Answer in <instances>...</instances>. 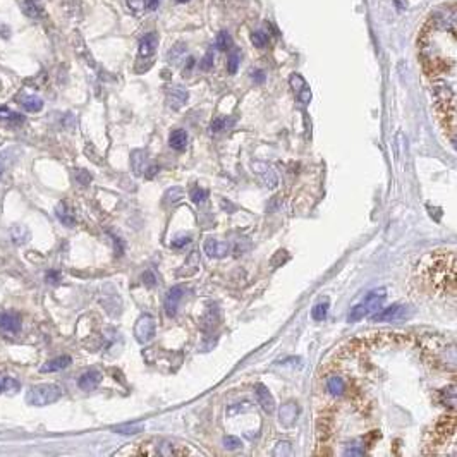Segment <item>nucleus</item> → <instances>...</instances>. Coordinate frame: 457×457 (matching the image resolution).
Instances as JSON below:
<instances>
[{
	"mask_svg": "<svg viewBox=\"0 0 457 457\" xmlns=\"http://www.w3.org/2000/svg\"><path fill=\"white\" fill-rule=\"evenodd\" d=\"M168 144L170 148H174L176 151H182L186 150L187 146V133L184 129H176V131L170 133V138H168Z\"/></svg>",
	"mask_w": 457,
	"mask_h": 457,
	"instance_id": "16",
	"label": "nucleus"
},
{
	"mask_svg": "<svg viewBox=\"0 0 457 457\" xmlns=\"http://www.w3.org/2000/svg\"><path fill=\"white\" fill-rule=\"evenodd\" d=\"M21 327L23 320L17 313L6 311L0 308V329L7 332V334H17V332H21Z\"/></svg>",
	"mask_w": 457,
	"mask_h": 457,
	"instance_id": "5",
	"label": "nucleus"
},
{
	"mask_svg": "<svg viewBox=\"0 0 457 457\" xmlns=\"http://www.w3.org/2000/svg\"><path fill=\"white\" fill-rule=\"evenodd\" d=\"M143 425H120V426H115L114 431L117 433H122V435H133V433H139L143 431Z\"/></svg>",
	"mask_w": 457,
	"mask_h": 457,
	"instance_id": "31",
	"label": "nucleus"
},
{
	"mask_svg": "<svg viewBox=\"0 0 457 457\" xmlns=\"http://www.w3.org/2000/svg\"><path fill=\"white\" fill-rule=\"evenodd\" d=\"M177 2H181V4H184V2H187V0H177Z\"/></svg>",
	"mask_w": 457,
	"mask_h": 457,
	"instance_id": "52",
	"label": "nucleus"
},
{
	"mask_svg": "<svg viewBox=\"0 0 457 457\" xmlns=\"http://www.w3.org/2000/svg\"><path fill=\"white\" fill-rule=\"evenodd\" d=\"M224 447L227 450H235V449H239L241 445H243V442H241L237 437H230V435H227V437H224Z\"/></svg>",
	"mask_w": 457,
	"mask_h": 457,
	"instance_id": "34",
	"label": "nucleus"
},
{
	"mask_svg": "<svg viewBox=\"0 0 457 457\" xmlns=\"http://www.w3.org/2000/svg\"><path fill=\"white\" fill-rule=\"evenodd\" d=\"M21 388V383L17 380H14L11 377H4V390L7 392H17Z\"/></svg>",
	"mask_w": 457,
	"mask_h": 457,
	"instance_id": "36",
	"label": "nucleus"
},
{
	"mask_svg": "<svg viewBox=\"0 0 457 457\" xmlns=\"http://www.w3.org/2000/svg\"><path fill=\"white\" fill-rule=\"evenodd\" d=\"M189 243H191V237H187V235L186 237H177L176 241H172V248L179 249V248H184L186 244H189Z\"/></svg>",
	"mask_w": 457,
	"mask_h": 457,
	"instance_id": "41",
	"label": "nucleus"
},
{
	"mask_svg": "<svg viewBox=\"0 0 457 457\" xmlns=\"http://www.w3.org/2000/svg\"><path fill=\"white\" fill-rule=\"evenodd\" d=\"M329 301H323V302H318V304H315V308H313V311H311V316H313V320H316V321H323L325 318H327V313H329Z\"/></svg>",
	"mask_w": 457,
	"mask_h": 457,
	"instance_id": "23",
	"label": "nucleus"
},
{
	"mask_svg": "<svg viewBox=\"0 0 457 457\" xmlns=\"http://www.w3.org/2000/svg\"><path fill=\"white\" fill-rule=\"evenodd\" d=\"M158 6V0H144V7L150 9V11H155Z\"/></svg>",
	"mask_w": 457,
	"mask_h": 457,
	"instance_id": "48",
	"label": "nucleus"
},
{
	"mask_svg": "<svg viewBox=\"0 0 457 457\" xmlns=\"http://www.w3.org/2000/svg\"><path fill=\"white\" fill-rule=\"evenodd\" d=\"M100 382H102V373L96 372V369H90V372L83 373L78 380V387L81 388V390H95L96 387L100 385Z\"/></svg>",
	"mask_w": 457,
	"mask_h": 457,
	"instance_id": "10",
	"label": "nucleus"
},
{
	"mask_svg": "<svg viewBox=\"0 0 457 457\" xmlns=\"http://www.w3.org/2000/svg\"><path fill=\"white\" fill-rule=\"evenodd\" d=\"M273 455L275 457H284V455H292V447L289 442H278V444L275 445V449H273Z\"/></svg>",
	"mask_w": 457,
	"mask_h": 457,
	"instance_id": "32",
	"label": "nucleus"
},
{
	"mask_svg": "<svg viewBox=\"0 0 457 457\" xmlns=\"http://www.w3.org/2000/svg\"><path fill=\"white\" fill-rule=\"evenodd\" d=\"M157 45H158V36L157 33H146L141 40H139V48H138V64L136 71L144 72L153 64V57L157 54Z\"/></svg>",
	"mask_w": 457,
	"mask_h": 457,
	"instance_id": "2",
	"label": "nucleus"
},
{
	"mask_svg": "<svg viewBox=\"0 0 457 457\" xmlns=\"http://www.w3.org/2000/svg\"><path fill=\"white\" fill-rule=\"evenodd\" d=\"M289 256H287V251H282V258H280V251H277V254L275 256H273V259H272V267H275V263L277 262H280V265L286 262Z\"/></svg>",
	"mask_w": 457,
	"mask_h": 457,
	"instance_id": "45",
	"label": "nucleus"
},
{
	"mask_svg": "<svg viewBox=\"0 0 457 457\" xmlns=\"http://www.w3.org/2000/svg\"><path fill=\"white\" fill-rule=\"evenodd\" d=\"M21 105L28 110V112H40L43 108V100L38 98L35 95H31V96H26V98L21 102Z\"/></svg>",
	"mask_w": 457,
	"mask_h": 457,
	"instance_id": "22",
	"label": "nucleus"
},
{
	"mask_svg": "<svg viewBox=\"0 0 457 457\" xmlns=\"http://www.w3.org/2000/svg\"><path fill=\"white\" fill-rule=\"evenodd\" d=\"M289 83H291V88L296 91V93H299V91L306 86V81L302 76L299 74H292L291 78H289Z\"/></svg>",
	"mask_w": 457,
	"mask_h": 457,
	"instance_id": "33",
	"label": "nucleus"
},
{
	"mask_svg": "<svg viewBox=\"0 0 457 457\" xmlns=\"http://www.w3.org/2000/svg\"><path fill=\"white\" fill-rule=\"evenodd\" d=\"M127 6L131 7L134 12H139L143 7V0H127Z\"/></svg>",
	"mask_w": 457,
	"mask_h": 457,
	"instance_id": "44",
	"label": "nucleus"
},
{
	"mask_svg": "<svg viewBox=\"0 0 457 457\" xmlns=\"http://www.w3.org/2000/svg\"><path fill=\"white\" fill-rule=\"evenodd\" d=\"M184 296V287L181 286H174L172 289H168V292L165 294V299H163V310H165V315L174 318L177 313V306Z\"/></svg>",
	"mask_w": 457,
	"mask_h": 457,
	"instance_id": "4",
	"label": "nucleus"
},
{
	"mask_svg": "<svg viewBox=\"0 0 457 457\" xmlns=\"http://www.w3.org/2000/svg\"><path fill=\"white\" fill-rule=\"evenodd\" d=\"M327 390H329L332 396H342L345 392V383L340 377H330L327 380Z\"/></svg>",
	"mask_w": 457,
	"mask_h": 457,
	"instance_id": "19",
	"label": "nucleus"
},
{
	"mask_svg": "<svg viewBox=\"0 0 457 457\" xmlns=\"http://www.w3.org/2000/svg\"><path fill=\"white\" fill-rule=\"evenodd\" d=\"M141 280H143L144 286H148V287L157 286V277H155V273L150 272V270L143 273V275H141Z\"/></svg>",
	"mask_w": 457,
	"mask_h": 457,
	"instance_id": "38",
	"label": "nucleus"
},
{
	"mask_svg": "<svg viewBox=\"0 0 457 457\" xmlns=\"http://www.w3.org/2000/svg\"><path fill=\"white\" fill-rule=\"evenodd\" d=\"M234 124V119H225V117H219L215 119L213 122H211L210 126V131L211 133H219V131H224V129H229L230 126Z\"/></svg>",
	"mask_w": 457,
	"mask_h": 457,
	"instance_id": "26",
	"label": "nucleus"
},
{
	"mask_svg": "<svg viewBox=\"0 0 457 457\" xmlns=\"http://www.w3.org/2000/svg\"><path fill=\"white\" fill-rule=\"evenodd\" d=\"M69 364H71V356H59V358H55V359L47 361V363L40 368V372H43V373L60 372V369L67 368Z\"/></svg>",
	"mask_w": 457,
	"mask_h": 457,
	"instance_id": "14",
	"label": "nucleus"
},
{
	"mask_svg": "<svg viewBox=\"0 0 457 457\" xmlns=\"http://www.w3.org/2000/svg\"><path fill=\"white\" fill-rule=\"evenodd\" d=\"M11 237H12V243L23 244L26 241H30V230L23 227V225H16V227L11 229Z\"/></svg>",
	"mask_w": 457,
	"mask_h": 457,
	"instance_id": "21",
	"label": "nucleus"
},
{
	"mask_svg": "<svg viewBox=\"0 0 457 457\" xmlns=\"http://www.w3.org/2000/svg\"><path fill=\"white\" fill-rule=\"evenodd\" d=\"M21 7H23V12L30 17H41L43 16V9L38 6L36 0H21Z\"/></svg>",
	"mask_w": 457,
	"mask_h": 457,
	"instance_id": "20",
	"label": "nucleus"
},
{
	"mask_svg": "<svg viewBox=\"0 0 457 457\" xmlns=\"http://www.w3.org/2000/svg\"><path fill=\"white\" fill-rule=\"evenodd\" d=\"M146 170H150V172H144V176H146L148 179H151V177L155 176L157 172H158V167H155V165H150V167L146 168Z\"/></svg>",
	"mask_w": 457,
	"mask_h": 457,
	"instance_id": "49",
	"label": "nucleus"
},
{
	"mask_svg": "<svg viewBox=\"0 0 457 457\" xmlns=\"http://www.w3.org/2000/svg\"><path fill=\"white\" fill-rule=\"evenodd\" d=\"M237 67H239V54H237V52H232V54L229 55V59H227V69H229L230 74H234V72L237 71Z\"/></svg>",
	"mask_w": 457,
	"mask_h": 457,
	"instance_id": "37",
	"label": "nucleus"
},
{
	"mask_svg": "<svg viewBox=\"0 0 457 457\" xmlns=\"http://www.w3.org/2000/svg\"><path fill=\"white\" fill-rule=\"evenodd\" d=\"M297 98H299V102L301 103H310V100H311V91H310V88H308V86H304V88H302L299 93H297Z\"/></svg>",
	"mask_w": 457,
	"mask_h": 457,
	"instance_id": "39",
	"label": "nucleus"
},
{
	"mask_svg": "<svg viewBox=\"0 0 457 457\" xmlns=\"http://www.w3.org/2000/svg\"><path fill=\"white\" fill-rule=\"evenodd\" d=\"M7 155H9V151H2V153H0V177H2L4 170H6V167L9 165V158H7Z\"/></svg>",
	"mask_w": 457,
	"mask_h": 457,
	"instance_id": "42",
	"label": "nucleus"
},
{
	"mask_svg": "<svg viewBox=\"0 0 457 457\" xmlns=\"http://www.w3.org/2000/svg\"><path fill=\"white\" fill-rule=\"evenodd\" d=\"M155 335V320L151 315H143L134 325V337L139 344H146Z\"/></svg>",
	"mask_w": 457,
	"mask_h": 457,
	"instance_id": "3",
	"label": "nucleus"
},
{
	"mask_svg": "<svg viewBox=\"0 0 457 457\" xmlns=\"http://www.w3.org/2000/svg\"><path fill=\"white\" fill-rule=\"evenodd\" d=\"M385 297H387V289H377V291L369 292V294L366 296V299H364V308H366V313L368 315H373V313H377L378 310H382L383 306V301Z\"/></svg>",
	"mask_w": 457,
	"mask_h": 457,
	"instance_id": "8",
	"label": "nucleus"
},
{
	"mask_svg": "<svg viewBox=\"0 0 457 457\" xmlns=\"http://www.w3.org/2000/svg\"><path fill=\"white\" fill-rule=\"evenodd\" d=\"M151 445L155 447V450H151V455H160V457H168V455H184L187 454L186 449H177L168 440H151Z\"/></svg>",
	"mask_w": 457,
	"mask_h": 457,
	"instance_id": "6",
	"label": "nucleus"
},
{
	"mask_svg": "<svg viewBox=\"0 0 457 457\" xmlns=\"http://www.w3.org/2000/svg\"><path fill=\"white\" fill-rule=\"evenodd\" d=\"M148 157H146V153L144 151H141V150H138V151H133V155H131V165H133V170L136 172L138 176H141V174H144V172H146V168H148Z\"/></svg>",
	"mask_w": 457,
	"mask_h": 457,
	"instance_id": "17",
	"label": "nucleus"
},
{
	"mask_svg": "<svg viewBox=\"0 0 457 457\" xmlns=\"http://www.w3.org/2000/svg\"><path fill=\"white\" fill-rule=\"evenodd\" d=\"M0 392H4V377H0Z\"/></svg>",
	"mask_w": 457,
	"mask_h": 457,
	"instance_id": "51",
	"label": "nucleus"
},
{
	"mask_svg": "<svg viewBox=\"0 0 457 457\" xmlns=\"http://www.w3.org/2000/svg\"><path fill=\"white\" fill-rule=\"evenodd\" d=\"M394 2H396V4H397V7H399V9L406 7V2H404V0H394Z\"/></svg>",
	"mask_w": 457,
	"mask_h": 457,
	"instance_id": "50",
	"label": "nucleus"
},
{
	"mask_svg": "<svg viewBox=\"0 0 457 457\" xmlns=\"http://www.w3.org/2000/svg\"><path fill=\"white\" fill-rule=\"evenodd\" d=\"M215 45L220 52H225V50H229V48L232 47V38H230V35L227 31H220L219 36H216Z\"/></svg>",
	"mask_w": 457,
	"mask_h": 457,
	"instance_id": "25",
	"label": "nucleus"
},
{
	"mask_svg": "<svg viewBox=\"0 0 457 457\" xmlns=\"http://www.w3.org/2000/svg\"><path fill=\"white\" fill-rule=\"evenodd\" d=\"M62 397V388L55 383H41L31 387L26 394V402L31 406H48Z\"/></svg>",
	"mask_w": 457,
	"mask_h": 457,
	"instance_id": "1",
	"label": "nucleus"
},
{
	"mask_svg": "<svg viewBox=\"0 0 457 457\" xmlns=\"http://www.w3.org/2000/svg\"><path fill=\"white\" fill-rule=\"evenodd\" d=\"M55 215H57V219H59L60 222L66 225V227H74V225H76V216H74V213H72L69 208H67L66 203H59V205H57Z\"/></svg>",
	"mask_w": 457,
	"mask_h": 457,
	"instance_id": "18",
	"label": "nucleus"
},
{
	"mask_svg": "<svg viewBox=\"0 0 457 457\" xmlns=\"http://www.w3.org/2000/svg\"><path fill=\"white\" fill-rule=\"evenodd\" d=\"M76 181H78V184H81V186H88L91 182V174L88 170H84V168H78V170H76Z\"/></svg>",
	"mask_w": 457,
	"mask_h": 457,
	"instance_id": "35",
	"label": "nucleus"
},
{
	"mask_svg": "<svg viewBox=\"0 0 457 457\" xmlns=\"http://www.w3.org/2000/svg\"><path fill=\"white\" fill-rule=\"evenodd\" d=\"M251 76H253V79L256 81V83H263V81H265V74H263V71H254Z\"/></svg>",
	"mask_w": 457,
	"mask_h": 457,
	"instance_id": "47",
	"label": "nucleus"
},
{
	"mask_svg": "<svg viewBox=\"0 0 457 457\" xmlns=\"http://www.w3.org/2000/svg\"><path fill=\"white\" fill-rule=\"evenodd\" d=\"M186 102H187V91L184 88L176 86V88H172L168 91V105H170L174 110L181 108Z\"/></svg>",
	"mask_w": 457,
	"mask_h": 457,
	"instance_id": "15",
	"label": "nucleus"
},
{
	"mask_svg": "<svg viewBox=\"0 0 457 457\" xmlns=\"http://www.w3.org/2000/svg\"><path fill=\"white\" fill-rule=\"evenodd\" d=\"M251 41L254 47L258 48H263L268 45V41H270V38H268V35L265 31H254L251 35Z\"/></svg>",
	"mask_w": 457,
	"mask_h": 457,
	"instance_id": "29",
	"label": "nucleus"
},
{
	"mask_svg": "<svg viewBox=\"0 0 457 457\" xmlns=\"http://www.w3.org/2000/svg\"><path fill=\"white\" fill-rule=\"evenodd\" d=\"M253 168H254V172H256V174L262 177V181L265 182V186H268L270 189H273V187L277 186V176H275V172L272 170L270 165L256 162V163H253Z\"/></svg>",
	"mask_w": 457,
	"mask_h": 457,
	"instance_id": "11",
	"label": "nucleus"
},
{
	"mask_svg": "<svg viewBox=\"0 0 457 457\" xmlns=\"http://www.w3.org/2000/svg\"><path fill=\"white\" fill-rule=\"evenodd\" d=\"M60 280V273L59 272H54V270H50L47 273V282H50V284H57Z\"/></svg>",
	"mask_w": 457,
	"mask_h": 457,
	"instance_id": "43",
	"label": "nucleus"
},
{
	"mask_svg": "<svg viewBox=\"0 0 457 457\" xmlns=\"http://www.w3.org/2000/svg\"><path fill=\"white\" fill-rule=\"evenodd\" d=\"M364 316H368V313H366V308H364V304H363V302H361V304H356V306L353 308V310H351L349 316H347V320H349V321H353V323H356V321L363 320Z\"/></svg>",
	"mask_w": 457,
	"mask_h": 457,
	"instance_id": "27",
	"label": "nucleus"
},
{
	"mask_svg": "<svg viewBox=\"0 0 457 457\" xmlns=\"http://www.w3.org/2000/svg\"><path fill=\"white\" fill-rule=\"evenodd\" d=\"M189 198H191L192 203L200 205V203H203V201H205L206 198H208V192H206V191L203 189V187L196 186V187H192V189H191Z\"/></svg>",
	"mask_w": 457,
	"mask_h": 457,
	"instance_id": "28",
	"label": "nucleus"
},
{
	"mask_svg": "<svg viewBox=\"0 0 457 457\" xmlns=\"http://www.w3.org/2000/svg\"><path fill=\"white\" fill-rule=\"evenodd\" d=\"M198 263H200V254H198V251H192L189 254V258H187L184 268H181V270H177V272H182V270H186V268H189L186 273V277L192 275V273H196V270H198Z\"/></svg>",
	"mask_w": 457,
	"mask_h": 457,
	"instance_id": "24",
	"label": "nucleus"
},
{
	"mask_svg": "<svg viewBox=\"0 0 457 457\" xmlns=\"http://www.w3.org/2000/svg\"><path fill=\"white\" fill-rule=\"evenodd\" d=\"M297 415H299V407H297L296 402H287L284 404L278 411V421L284 426H292L297 420Z\"/></svg>",
	"mask_w": 457,
	"mask_h": 457,
	"instance_id": "9",
	"label": "nucleus"
},
{
	"mask_svg": "<svg viewBox=\"0 0 457 457\" xmlns=\"http://www.w3.org/2000/svg\"><path fill=\"white\" fill-rule=\"evenodd\" d=\"M0 119L2 120H11V122H23L24 117L16 112H11L7 107H0Z\"/></svg>",
	"mask_w": 457,
	"mask_h": 457,
	"instance_id": "30",
	"label": "nucleus"
},
{
	"mask_svg": "<svg viewBox=\"0 0 457 457\" xmlns=\"http://www.w3.org/2000/svg\"><path fill=\"white\" fill-rule=\"evenodd\" d=\"M205 253L208 254L210 258H224L225 254L229 253V244L219 243L216 239L208 237L205 241Z\"/></svg>",
	"mask_w": 457,
	"mask_h": 457,
	"instance_id": "12",
	"label": "nucleus"
},
{
	"mask_svg": "<svg viewBox=\"0 0 457 457\" xmlns=\"http://www.w3.org/2000/svg\"><path fill=\"white\" fill-rule=\"evenodd\" d=\"M364 450L363 447H359V449H356V447H353V449H347L344 452V455H363Z\"/></svg>",
	"mask_w": 457,
	"mask_h": 457,
	"instance_id": "46",
	"label": "nucleus"
},
{
	"mask_svg": "<svg viewBox=\"0 0 457 457\" xmlns=\"http://www.w3.org/2000/svg\"><path fill=\"white\" fill-rule=\"evenodd\" d=\"M256 401L258 404L262 406V409L265 412H268V415H272L273 411H275V399H273L272 392L267 388V385L263 383H258L256 385Z\"/></svg>",
	"mask_w": 457,
	"mask_h": 457,
	"instance_id": "7",
	"label": "nucleus"
},
{
	"mask_svg": "<svg viewBox=\"0 0 457 457\" xmlns=\"http://www.w3.org/2000/svg\"><path fill=\"white\" fill-rule=\"evenodd\" d=\"M401 310H402V306H399V304H392L388 308H383V310H378L377 313L372 315V321H392L399 316Z\"/></svg>",
	"mask_w": 457,
	"mask_h": 457,
	"instance_id": "13",
	"label": "nucleus"
},
{
	"mask_svg": "<svg viewBox=\"0 0 457 457\" xmlns=\"http://www.w3.org/2000/svg\"><path fill=\"white\" fill-rule=\"evenodd\" d=\"M211 64H213V55H211L210 52H208V54L203 57V60H201L200 66H201V69H203V71H210L211 69Z\"/></svg>",
	"mask_w": 457,
	"mask_h": 457,
	"instance_id": "40",
	"label": "nucleus"
}]
</instances>
